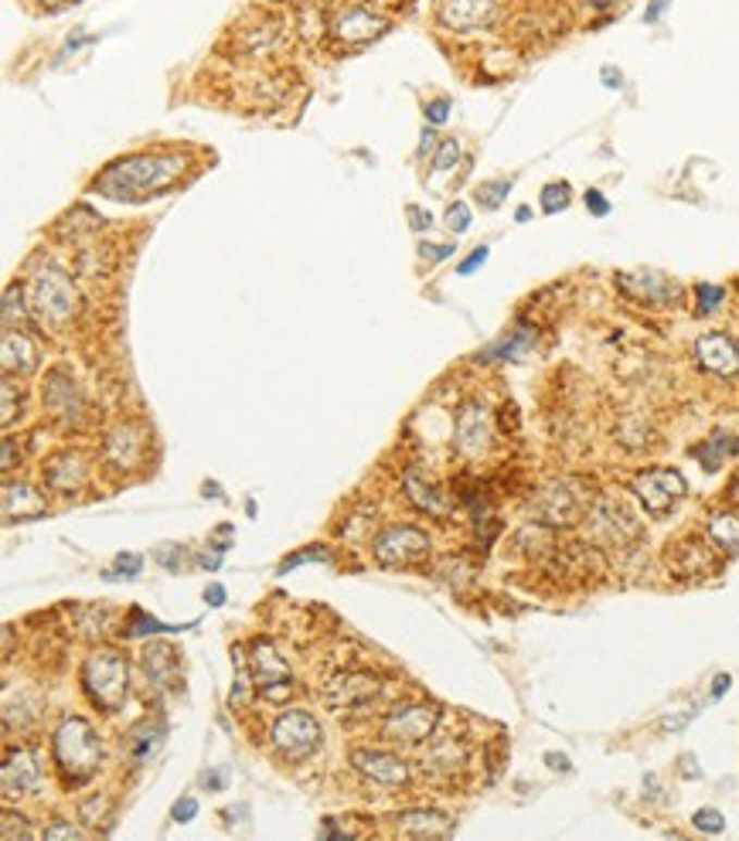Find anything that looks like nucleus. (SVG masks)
Listing matches in <instances>:
<instances>
[{"mask_svg":"<svg viewBox=\"0 0 739 841\" xmlns=\"http://www.w3.org/2000/svg\"><path fill=\"white\" fill-rule=\"evenodd\" d=\"M184 171H188V157L181 154H137L106 168L93 187L116 202H140L150 195H164Z\"/></svg>","mask_w":739,"mask_h":841,"instance_id":"nucleus-1","label":"nucleus"},{"mask_svg":"<svg viewBox=\"0 0 739 841\" xmlns=\"http://www.w3.org/2000/svg\"><path fill=\"white\" fill-rule=\"evenodd\" d=\"M51 753H56V764H59V773L69 787H78V783H89L102 764V746H99V736L96 729L86 722V719H65L59 729H56V740H51Z\"/></svg>","mask_w":739,"mask_h":841,"instance_id":"nucleus-2","label":"nucleus"},{"mask_svg":"<svg viewBox=\"0 0 739 841\" xmlns=\"http://www.w3.org/2000/svg\"><path fill=\"white\" fill-rule=\"evenodd\" d=\"M83 688L89 695V702L102 712H116L126 702V658L116 655V650H96L89 655V661L83 665Z\"/></svg>","mask_w":739,"mask_h":841,"instance_id":"nucleus-3","label":"nucleus"},{"mask_svg":"<svg viewBox=\"0 0 739 841\" xmlns=\"http://www.w3.org/2000/svg\"><path fill=\"white\" fill-rule=\"evenodd\" d=\"M28 296H32V310L48 320V324H65L75 314V287L69 283V277L59 266H38L32 280H28Z\"/></svg>","mask_w":739,"mask_h":841,"instance_id":"nucleus-4","label":"nucleus"},{"mask_svg":"<svg viewBox=\"0 0 739 841\" xmlns=\"http://www.w3.org/2000/svg\"><path fill=\"white\" fill-rule=\"evenodd\" d=\"M436 722H440L436 705H403V709L389 712L382 726V740L392 746H419L433 736Z\"/></svg>","mask_w":739,"mask_h":841,"instance_id":"nucleus-5","label":"nucleus"},{"mask_svg":"<svg viewBox=\"0 0 739 841\" xmlns=\"http://www.w3.org/2000/svg\"><path fill=\"white\" fill-rule=\"evenodd\" d=\"M249 671H253V682H256L259 695L267 702H286L290 692H294V674H290V668L283 665V658L273 650L270 641L253 644Z\"/></svg>","mask_w":739,"mask_h":841,"instance_id":"nucleus-6","label":"nucleus"},{"mask_svg":"<svg viewBox=\"0 0 739 841\" xmlns=\"http://www.w3.org/2000/svg\"><path fill=\"white\" fill-rule=\"evenodd\" d=\"M273 746L280 749L283 759L297 764V759H307L321 746V726L307 712H283L273 722Z\"/></svg>","mask_w":739,"mask_h":841,"instance_id":"nucleus-7","label":"nucleus"},{"mask_svg":"<svg viewBox=\"0 0 739 841\" xmlns=\"http://www.w3.org/2000/svg\"><path fill=\"white\" fill-rule=\"evenodd\" d=\"M430 556V538L427 532H419L412 525H395V528H385L379 538H375V559L389 569L395 565H416L419 559Z\"/></svg>","mask_w":739,"mask_h":841,"instance_id":"nucleus-8","label":"nucleus"},{"mask_svg":"<svg viewBox=\"0 0 739 841\" xmlns=\"http://www.w3.org/2000/svg\"><path fill=\"white\" fill-rule=\"evenodd\" d=\"M633 495L644 504V511L651 514H668L681 498H685V477L678 471H665V467H654L633 477Z\"/></svg>","mask_w":739,"mask_h":841,"instance_id":"nucleus-9","label":"nucleus"},{"mask_svg":"<svg viewBox=\"0 0 739 841\" xmlns=\"http://www.w3.org/2000/svg\"><path fill=\"white\" fill-rule=\"evenodd\" d=\"M576 480H556L535 498V511L542 514V522L549 525H572L579 522V514L587 511V495L576 491Z\"/></svg>","mask_w":739,"mask_h":841,"instance_id":"nucleus-10","label":"nucleus"},{"mask_svg":"<svg viewBox=\"0 0 739 841\" xmlns=\"http://www.w3.org/2000/svg\"><path fill=\"white\" fill-rule=\"evenodd\" d=\"M454 447L464 456H481L491 447V416H488V410L481 402H467L457 410Z\"/></svg>","mask_w":739,"mask_h":841,"instance_id":"nucleus-11","label":"nucleus"},{"mask_svg":"<svg viewBox=\"0 0 739 841\" xmlns=\"http://www.w3.org/2000/svg\"><path fill=\"white\" fill-rule=\"evenodd\" d=\"M385 28H389L385 17L375 14L372 8H361V4L345 8L334 17V24H331V32H334V38L341 45H368V41L382 38Z\"/></svg>","mask_w":739,"mask_h":841,"instance_id":"nucleus-12","label":"nucleus"},{"mask_svg":"<svg viewBox=\"0 0 739 841\" xmlns=\"http://www.w3.org/2000/svg\"><path fill=\"white\" fill-rule=\"evenodd\" d=\"M436 17L446 32H481L497 17V0H440Z\"/></svg>","mask_w":739,"mask_h":841,"instance_id":"nucleus-13","label":"nucleus"},{"mask_svg":"<svg viewBox=\"0 0 739 841\" xmlns=\"http://www.w3.org/2000/svg\"><path fill=\"white\" fill-rule=\"evenodd\" d=\"M352 767H355L361 777L375 780V783H385V787H403V783H409V767L403 764L399 756H392V753H385V749H355V753H352Z\"/></svg>","mask_w":739,"mask_h":841,"instance_id":"nucleus-14","label":"nucleus"},{"mask_svg":"<svg viewBox=\"0 0 739 841\" xmlns=\"http://www.w3.org/2000/svg\"><path fill=\"white\" fill-rule=\"evenodd\" d=\"M695 362L712 375L729 378V375L739 371V344L729 334H719V331L702 334L695 341Z\"/></svg>","mask_w":739,"mask_h":841,"instance_id":"nucleus-15","label":"nucleus"},{"mask_svg":"<svg viewBox=\"0 0 739 841\" xmlns=\"http://www.w3.org/2000/svg\"><path fill=\"white\" fill-rule=\"evenodd\" d=\"M617 287L638 304H675L681 293V287L665 273H624L617 277Z\"/></svg>","mask_w":739,"mask_h":841,"instance_id":"nucleus-16","label":"nucleus"},{"mask_svg":"<svg viewBox=\"0 0 739 841\" xmlns=\"http://www.w3.org/2000/svg\"><path fill=\"white\" fill-rule=\"evenodd\" d=\"M375 692H379L375 674H348V678H337V682L328 688V698L337 712H352V709H368Z\"/></svg>","mask_w":739,"mask_h":841,"instance_id":"nucleus-17","label":"nucleus"},{"mask_svg":"<svg viewBox=\"0 0 739 841\" xmlns=\"http://www.w3.org/2000/svg\"><path fill=\"white\" fill-rule=\"evenodd\" d=\"M41 787V767L32 749H11L4 759V791L8 794H35Z\"/></svg>","mask_w":739,"mask_h":841,"instance_id":"nucleus-18","label":"nucleus"},{"mask_svg":"<svg viewBox=\"0 0 739 841\" xmlns=\"http://www.w3.org/2000/svg\"><path fill=\"white\" fill-rule=\"evenodd\" d=\"M590 522H593L596 535L611 538V541H624L630 535H638V522H633V514L620 501H611V498L596 501V508L590 511Z\"/></svg>","mask_w":739,"mask_h":841,"instance_id":"nucleus-19","label":"nucleus"},{"mask_svg":"<svg viewBox=\"0 0 739 841\" xmlns=\"http://www.w3.org/2000/svg\"><path fill=\"white\" fill-rule=\"evenodd\" d=\"M45 410L62 419L72 423L78 413H83V399H78V389L72 386V378L65 371H51L48 375V386H45Z\"/></svg>","mask_w":739,"mask_h":841,"instance_id":"nucleus-20","label":"nucleus"},{"mask_svg":"<svg viewBox=\"0 0 739 841\" xmlns=\"http://www.w3.org/2000/svg\"><path fill=\"white\" fill-rule=\"evenodd\" d=\"M48 508L45 498L28 484H4V519L8 522H32L41 519Z\"/></svg>","mask_w":739,"mask_h":841,"instance_id":"nucleus-21","label":"nucleus"},{"mask_svg":"<svg viewBox=\"0 0 739 841\" xmlns=\"http://www.w3.org/2000/svg\"><path fill=\"white\" fill-rule=\"evenodd\" d=\"M395 831H403L409 838H446L454 831V821L436 810H406V814H395Z\"/></svg>","mask_w":739,"mask_h":841,"instance_id":"nucleus-22","label":"nucleus"},{"mask_svg":"<svg viewBox=\"0 0 739 841\" xmlns=\"http://www.w3.org/2000/svg\"><path fill=\"white\" fill-rule=\"evenodd\" d=\"M41 474H45V484L51 487V491L69 495L86 480V464H83V456L78 453H59Z\"/></svg>","mask_w":739,"mask_h":841,"instance_id":"nucleus-23","label":"nucleus"},{"mask_svg":"<svg viewBox=\"0 0 739 841\" xmlns=\"http://www.w3.org/2000/svg\"><path fill=\"white\" fill-rule=\"evenodd\" d=\"M403 487H406V498H409L419 511L436 514V519H440V514L451 511V504H446L443 491H436V487L427 484V480H419L416 471H406V474H403Z\"/></svg>","mask_w":739,"mask_h":841,"instance_id":"nucleus-24","label":"nucleus"},{"mask_svg":"<svg viewBox=\"0 0 739 841\" xmlns=\"http://www.w3.org/2000/svg\"><path fill=\"white\" fill-rule=\"evenodd\" d=\"M38 365V351H35V344L24 338L21 331H14V328H8L4 331V368L8 371H17V375H24V371H32Z\"/></svg>","mask_w":739,"mask_h":841,"instance_id":"nucleus-25","label":"nucleus"},{"mask_svg":"<svg viewBox=\"0 0 739 841\" xmlns=\"http://www.w3.org/2000/svg\"><path fill=\"white\" fill-rule=\"evenodd\" d=\"M672 562H675L678 576H699V573H705V569H712V556H709L705 541H681V546L675 549V556H672Z\"/></svg>","mask_w":739,"mask_h":841,"instance_id":"nucleus-26","label":"nucleus"},{"mask_svg":"<svg viewBox=\"0 0 739 841\" xmlns=\"http://www.w3.org/2000/svg\"><path fill=\"white\" fill-rule=\"evenodd\" d=\"M736 453V437H729V432H716V437H709L702 447H695V456L702 460L705 471H719L723 460Z\"/></svg>","mask_w":739,"mask_h":841,"instance_id":"nucleus-27","label":"nucleus"},{"mask_svg":"<svg viewBox=\"0 0 739 841\" xmlns=\"http://www.w3.org/2000/svg\"><path fill=\"white\" fill-rule=\"evenodd\" d=\"M709 535H712V541H716V546H723V549H729V552H739V514H736V511L712 514Z\"/></svg>","mask_w":739,"mask_h":841,"instance_id":"nucleus-28","label":"nucleus"},{"mask_svg":"<svg viewBox=\"0 0 739 841\" xmlns=\"http://www.w3.org/2000/svg\"><path fill=\"white\" fill-rule=\"evenodd\" d=\"M532 341H535V338H532V331H525V328H521V331H515L512 338L501 341L497 348H491V355H497V358H521L525 351L532 348Z\"/></svg>","mask_w":739,"mask_h":841,"instance_id":"nucleus-29","label":"nucleus"},{"mask_svg":"<svg viewBox=\"0 0 739 841\" xmlns=\"http://www.w3.org/2000/svg\"><path fill=\"white\" fill-rule=\"evenodd\" d=\"M572 195H569V184L566 181H556V184H545L542 187V211L545 215H556L563 208H569Z\"/></svg>","mask_w":739,"mask_h":841,"instance_id":"nucleus-30","label":"nucleus"},{"mask_svg":"<svg viewBox=\"0 0 739 841\" xmlns=\"http://www.w3.org/2000/svg\"><path fill=\"white\" fill-rule=\"evenodd\" d=\"M164 631H177V627H168V623L153 620L140 610L130 613V623H126V637H137V634H164Z\"/></svg>","mask_w":739,"mask_h":841,"instance_id":"nucleus-31","label":"nucleus"},{"mask_svg":"<svg viewBox=\"0 0 739 841\" xmlns=\"http://www.w3.org/2000/svg\"><path fill=\"white\" fill-rule=\"evenodd\" d=\"M695 296H699V314L705 317V314H712V310H719L723 307V301H726V290L723 287H712V283H699L695 287Z\"/></svg>","mask_w":739,"mask_h":841,"instance_id":"nucleus-32","label":"nucleus"},{"mask_svg":"<svg viewBox=\"0 0 739 841\" xmlns=\"http://www.w3.org/2000/svg\"><path fill=\"white\" fill-rule=\"evenodd\" d=\"M460 160V144L457 141H443L436 157H433V171H454Z\"/></svg>","mask_w":739,"mask_h":841,"instance_id":"nucleus-33","label":"nucleus"},{"mask_svg":"<svg viewBox=\"0 0 739 841\" xmlns=\"http://www.w3.org/2000/svg\"><path fill=\"white\" fill-rule=\"evenodd\" d=\"M695 828L699 831H709V834H719L723 828H726V821H723V814L716 810V807H702V810H695Z\"/></svg>","mask_w":739,"mask_h":841,"instance_id":"nucleus-34","label":"nucleus"},{"mask_svg":"<svg viewBox=\"0 0 739 841\" xmlns=\"http://www.w3.org/2000/svg\"><path fill=\"white\" fill-rule=\"evenodd\" d=\"M508 181H494V184H484L481 187V192H478V202L484 205V208H497L501 202H505L508 198Z\"/></svg>","mask_w":739,"mask_h":841,"instance_id":"nucleus-35","label":"nucleus"},{"mask_svg":"<svg viewBox=\"0 0 739 841\" xmlns=\"http://www.w3.org/2000/svg\"><path fill=\"white\" fill-rule=\"evenodd\" d=\"M446 226H451V232H467L470 229V208L464 202H454L451 208H446Z\"/></svg>","mask_w":739,"mask_h":841,"instance_id":"nucleus-36","label":"nucleus"},{"mask_svg":"<svg viewBox=\"0 0 739 841\" xmlns=\"http://www.w3.org/2000/svg\"><path fill=\"white\" fill-rule=\"evenodd\" d=\"M446 117H451V99H433V102H427V120L430 123H446Z\"/></svg>","mask_w":739,"mask_h":841,"instance_id":"nucleus-37","label":"nucleus"},{"mask_svg":"<svg viewBox=\"0 0 739 841\" xmlns=\"http://www.w3.org/2000/svg\"><path fill=\"white\" fill-rule=\"evenodd\" d=\"M484 263H488V246H481V249H473V253H470V256H467V259H464V263L457 266V273H460V277H470V273H473V269H478V266H484Z\"/></svg>","mask_w":739,"mask_h":841,"instance_id":"nucleus-38","label":"nucleus"},{"mask_svg":"<svg viewBox=\"0 0 739 841\" xmlns=\"http://www.w3.org/2000/svg\"><path fill=\"white\" fill-rule=\"evenodd\" d=\"M195 814H198V801L195 797H181L174 804V821H192Z\"/></svg>","mask_w":739,"mask_h":841,"instance_id":"nucleus-39","label":"nucleus"},{"mask_svg":"<svg viewBox=\"0 0 739 841\" xmlns=\"http://www.w3.org/2000/svg\"><path fill=\"white\" fill-rule=\"evenodd\" d=\"M130 749H134L137 759H147L150 749H157V732H144V740H134V743H130Z\"/></svg>","mask_w":739,"mask_h":841,"instance_id":"nucleus-40","label":"nucleus"},{"mask_svg":"<svg viewBox=\"0 0 739 841\" xmlns=\"http://www.w3.org/2000/svg\"><path fill=\"white\" fill-rule=\"evenodd\" d=\"M310 559H328V552L324 549H307V552H300V556H290L286 562H283V573H286V569H294V565H300V562H310Z\"/></svg>","mask_w":739,"mask_h":841,"instance_id":"nucleus-41","label":"nucleus"},{"mask_svg":"<svg viewBox=\"0 0 739 841\" xmlns=\"http://www.w3.org/2000/svg\"><path fill=\"white\" fill-rule=\"evenodd\" d=\"M140 565H144V559L140 556H134V552H123V556H116V569H130V576H137L140 573Z\"/></svg>","mask_w":739,"mask_h":841,"instance_id":"nucleus-42","label":"nucleus"},{"mask_svg":"<svg viewBox=\"0 0 739 841\" xmlns=\"http://www.w3.org/2000/svg\"><path fill=\"white\" fill-rule=\"evenodd\" d=\"M14 423V382L8 378L4 382V426H11Z\"/></svg>","mask_w":739,"mask_h":841,"instance_id":"nucleus-43","label":"nucleus"},{"mask_svg":"<svg viewBox=\"0 0 739 841\" xmlns=\"http://www.w3.org/2000/svg\"><path fill=\"white\" fill-rule=\"evenodd\" d=\"M587 208H590L593 215H606V211H611V202H606L600 192H587Z\"/></svg>","mask_w":739,"mask_h":841,"instance_id":"nucleus-44","label":"nucleus"},{"mask_svg":"<svg viewBox=\"0 0 739 841\" xmlns=\"http://www.w3.org/2000/svg\"><path fill=\"white\" fill-rule=\"evenodd\" d=\"M83 831L72 828V825H56V828H45V838H78Z\"/></svg>","mask_w":739,"mask_h":841,"instance_id":"nucleus-45","label":"nucleus"},{"mask_svg":"<svg viewBox=\"0 0 739 841\" xmlns=\"http://www.w3.org/2000/svg\"><path fill=\"white\" fill-rule=\"evenodd\" d=\"M205 600H208L211 607H222V604H225V589H222L219 583L208 586V589H205Z\"/></svg>","mask_w":739,"mask_h":841,"instance_id":"nucleus-46","label":"nucleus"},{"mask_svg":"<svg viewBox=\"0 0 739 841\" xmlns=\"http://www.w3.org/2000/svg\"><path fill=\"white\" fill-rule=\"evenodd\" d=\"M409 215H412V229H430L433 222H430V211H422V208H409Z\"/></svg>","mask_w":739,"mask_h":841,"instance_id":"nucleus-47","label":"nucleus"},{"mask_svg":"<svg viewBox=\"0 0 739 841\" xmlns=\"http://www.w3.org/2000/svg\"><path fill=\"white\" fill-rule=\"evenodd\" d=\"M665 8H668V0H654V4L644 11V21H648V24H654L657 17H662V11H665Z\"/></svg>","mask_w":739,"mask_h":841,"instance_id":"nucleus-48","label":"nucleus"},{"mask_svg":"<svg viewBox=\"0 0 739 841\" xmlns=\"http://www.w3.org/2000/svg\"><path fill=\"white\" fill-rule=\"evenodd\" d=\"M14 467V440L8 437L4 440V471H11Z\"/></svg>","mask_w":739,"mask_h":841,"instance_id":"nucleus-49","label":"nucleus"},{"mask_svg":"<svg viewBox=\"0 0 739 841\" xmlns=\"http://www.w3.org/2000/svg\"><path fill=\"white\" fill-rule=\"evenodd\" d=\"M726 688H729V674H719V678H716V688H712V695H716V698H719V695H723Z\"/></svg>","mask_w":739,"mask_h":841,"instance_id":"nucleus-50","label":"nucleus"},{"mask_svg":"<svg viewBox=\"0 0 739 841\" xmlns=\"http://www.w3.org/2000/svg\"><path fill=\"white\" fill-rule=\"evenodd\" d=\"M549 764L556 767V770H566V759H563V756H556V753H549Z\"/></svg>","mask_w":739,"mask_h":841,"instance_id":"nucleus-51","label":"nucleus"},{"mask_svg":"<svg viewBox=\"0 0 739 841\" xmlns=\"http://www.w3.org/2000/svg\"><path fill=\"white\" fill-rule=\"evenodd\" d=\"M528 219H532V211H528V208L521 205V208H518V222H528Z\"/></svg>","mask_w":739,"mask_h":841,"instance_id":"nucleus-52","label":"nucleus"},{"mask_svg":"<svg viewBox=\"0 0 739 841\" xmlns=\"http://www.w3.org/2000/svg\"><path fill=\"white\" fill-rule=\"evenodd\" d=\"M38 4H45V8H59V4H69V0H38Z\"/></svg>","mask_w":739,"mask_h":841,"instance_id":"nucleus-53","label":"nucleus"},{"mask_svg":"<svg viewBox=\"0 0 739 841\" xmlns=\"http://www.w3.org/2000/svg\"><path fill=\"white\" fill-rule=\"evenodd\" d=\"M375 4H382V8H395L399 0H375Z\"/></svg>","mask_w":739,"mask_h":841,"instance_id":"nucleus-54","label":"nucleus"}]
</instances>
